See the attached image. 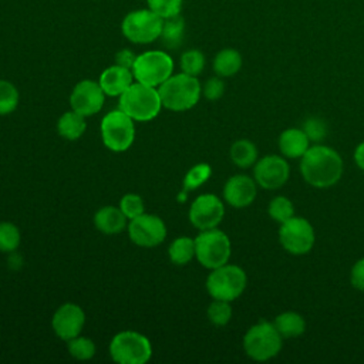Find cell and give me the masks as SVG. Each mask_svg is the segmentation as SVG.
Here are the masks:
<instances>
[{
  "instance_id": "5bb4252c",
  "label": "cell",
  "mask_w": 364,
  "mask_h": 364,
  "mask_svg": "<svg viewBox=\"0 0 364 364\" xmlns=\"http://www.w3.org/2000/svg\"><path fill=\"white\" fill-rule=\"evenodd\" d=\"M105 101V92L98 81L81 80L77 82L70 95L71 109L84 117H91L101 111Z\"/></svg>"
},
{
  "instance_id": "484cf974",
  "label": "cell",
  "mask_w": 364,
  "mask_h": 364,
  "mask_svg": "<svg viewBox=\"0 0 364 364\" xmlns=\"http://www.w3.org/2000/svg\"><path fill=\"white\" fill-rule=\"evenodd\" d=\"M230 159L239 168H249L257 161V148L249 139H237L230 146Z\"/></svg>"
},
{
  "instance_id": "3957f363",
  "label": "cell",
  "mask_w": 364,
  "mask_h": 364,
  "mask_svg": "<svg viewBox=\"0 0 364 364\" xmlns=\"http://www.w3.org/2000/svg\"><path fill=\"white\" fill-rule=\"evenodd\" d=\"M118 108L134 121H151L162 108L158 88L135 81L119 95Z\"/></svg>"
},
{
  "instance_id": "2e32d148",
  "label": "cell",
  "mask_w": 364,
  "mask_h": 364,
  "mask_svg": "<svg viewBox=\"0 0 364 364\" xmlns=\"http://www.w3.org/2000/svg\"><path fill=\"white\" fill-rule=\"evenodd\" d=\"M85 324V313L75 303L61 304L53 314L51 327L55 336L68 341L81 334Z\"/></svg>"
},
{
  "instance_id": "8fae6325",
  "label": "cell",
  "mask_w": 364,
  "mask_h": 364,
  "mask_svg": "<svg viewBox=\"0 0 364 364\" xmlns=\"http://www.w3.org/2000/svg\"><path fill=\"white\" fill-rule=\"evenodd\" d=\"M314 229L311 223L300 216H293L280 223L279 242L283 249L291 255H306L314 246Z\"/></svg>"
},
{
  "instance_id": "d6986e66",
  "label": "cell",
  "mask_w": 364,
  "mask_h": 364,
  "mask_svg": "<svg viewBox=\"0 0 364 364\" xmlns=\"http://www.w3.org/2000/svg\"><path fill=\"white\" fill-rule=\"evenodd\" d=\"M309 148L310 139L301 128H287L279 136V149L286 158H301Z\"/></svg>"
},
{
  "instance_id": "74e56055",
  "label": "cell",
  "mask_w": 364,
  "mask_h": 364,
  "mask_svg": "<svg viewBox=\"0 0 364 364\" xmlns=\"http://www.w3.org/2000/svg\"><path fill=\"white\" fill-rule=\"evenodd\" d=\"M350 282L354 289L364 291V257L358 259L351 267Z\"/></svg>"
},
{
  "instance_id": "f546056e",
  "label": "cell",
  "mask_w": 364,
  "mask_h": 364,
  "mask_svg": "<svg viewBox=\"0 0 364 364\" xmlns=\"http://www.w3.org/2000/svg\"><path fill=\"white\" fill-rule=\"evenodd\" d=\"M212 175V168L209 164L193 165L183 178V191L189 192L202 186Z\"/></svg>"
},
{
  "instance_id": "30bf717a",
  "label": "cell",
  "mask_w": 364,
  "mask_h": 364,
  "mask_svg": "<svg viewBox=\"0 0 364 364\" xmlns=\"http://www.w3.org/2000/svg\"><path fill=\"white\" fill-rule=\"evenodd\" d=\"M102 144L112 152H124L135 139L134 119L119 108L109 111L101 119Z\"/></svg>"
},
{
  "instance_id": "7c38bea8",
  "label": "cell",
  "mask_w": 364,
  "mask_h": 364,
  "mask_svg": "<svg viewBox=\"0 0 364 364\" xmlns=\"http://www.w3.org/2000/svg\"><path fill=\"white\" fill-rule=\"evenodd\" d=\"M127 230L131 242L141 247H155L166 237L165 222L159 216L145 212L131 219Z\"/></svg>"
},
{
  "instance_id": "836d02e7",
  "label": "cell",
  "mask_w": 364,
  "mask_h": 364,
  "mask_svg": "<svg viewBox=\"0 0 364 364\" xmlns=\"http://www.w3.org/2000/svg\"><path fill=\"white\" fill-rule=\"evenodd\" d=\"M183 0H146L148 9L162 18H169L181 14Z\"/></svg>"
},
{
  "instance_id": "5b68a950",
  "label": "cell",
  "mask_w": 364,
  "mask_h": 364,
  "mask_svg": "<svg viewBox=\"0 0 364 364\" xmlns=\"http://www.w3.org/2000/svg\"><path fill=\"white\" fill-rule=\"evenodd\" d=\"M247 276L245 270L236 264L225 263L212 269L206 277V290L212 299L233 301L246 289Z\"/></svg>"
},
{
  "instance_id": "e0dca14e",
  "label": "cell",
  "mask_w": 364,
  "mask_h": 364,
  "mask_svg": "<svg viewBox=\"0 0 364 364\" xmlns=\"http://www.w3.org/2000/svg\"><path fill=\"white\" fill-rule=\"evenodd\" d=\"M256 181L247 175H233L223 186V199L233 208H246L256 198Z\"/></svg>"
},
{
  "instance_id": "8992f818",
  "label": "cell",
  "mask_w": 364,
  "mask_h": 364,
  "mask_svg": "<svg viewBox=\"0 0 364 364\" xmlns=\"http://www.w3.org/2000/svg\"><path fill=\"white\" fill-rule=\"evenodd\" d=\"M230 253V240L228 235L218 228L200 230L195 237V257L209 270L228 263Z\"/></svg>"
},
{
  "instance_id": "ffe728a7",
  "label": "cell",
  "mask_w": 364,
  "mask_h": 364,
  "mask_svg": "<svg viewBox=\"0 0 364 364\" xmlns=\"http://www.w3.org/2000/svg\"><path fill=\"white\" fill-rule=\"evenodd\" d=\"M128 218L122 213L119 206L107 205L100 208L94 215V226L105 235H115L127 229Z\"/></svg>"
},
{
  "instance_id": "9c48e42d",
  "label": "cell",
  "mask_w": 364,
  "mask_h": 364,
  "mask_svg": "<svg viewBox=\"0 0 364 364\" xmlns=\"http://www.w3.org/2000/svg\"><path fill=\"white\" fill-rule=\"evenodd\" d=\"M173 60L162 50H148L136 55L132 67L135 81L158 88L172 75Z\"/></svg>"
},
{
  "instance_id": "f35d334b",
  "label": "cell",
  "mask_w": 364,
  "mask_h": 364,
  "mask_svg": "<svg viewBox=\"0 0 364 364\" xmlns=\"http://www.w3.org/2000/svg\"><path fill=\"white\" fill-rule=\"evenodd\" d=\"M135 60H136V54L129 48H122V50L117 51V54H115V64L122 65L129 70H132Z\"/></svg>"
},
{
  "instance_id": "ba28073f",
  "label": "cell",
  "mask_w": 364,
  "mask_h": 364,
  "mask_svg": "<svg viewBox=\"0 0 364 364\" xmlns=\"http://www.w3.org/2000/svg\"><path fill=\"white\" fill-rule=\"evenodd\" d=\"M164 18L151 9H138L125 14L121 23L124 37L134 44H149L159 38Z\"/></svg>"
},
{
  "instance_id": "9a60e30c",
  "label": "cell",
  "mask_w": 364,
  "mask_h": 364,
  "mask_svg": "<svg viewBox=\"0 0 364 364\" xmlns=\"http://www.w3.org/2000/svg\"><path fill=\"white\" fill-rule=\"evenodd\" d=\"M290 175V166L283 156L266 155L256 161L253 176L259 186L264 189L282 188Z\"/></svg>"
},
{
  "instance_id": "f1b7e54d",
  "label": "cell",
  "mask_w": 364,
  "mask_h": 364,
  "mask_svg": "<svg viewBox=\"0 0 364 364\" xmlns=\"http://www.w3.org/2000/svg\"><path fill=\"white\" fill-rule=\"evenodd\" d=\"M18 100L16 85L7 80H0V115L11 114L17 108Z\"/></svg>"
},
{
  "instance_id": "4dcf8cb0",
  "label": "cell",
  "mask_w": 364,
  "mask_h": 364,
  "mask_svg": "<svg viewBox=\"0 0 364 364\" xmlns=\"http://www.w3.org/2000/svg\"><path fill=\"white\" fill-rule=\"evenodd\" d=\"M206 316H208L209 321H210L213 326H218V327L226 326V324L230 321V318H232L230 301L213 299V301L208 306Z\"/></svg>"
},
{
  "instance_id": "e575fe53",
  "label": "cell",
  "mask_w": 364,
  "mask_h": 364,
  "mask_svg": "<svg viewBox=\"0 0 364 364\" xmlns=\"http://www.w3.org/2000/svg\"><path fill=\"white\" fill-rule=\"evenodd\" d=\"M119 209L131 220L145 212L144 199L136 193H125L119 200Z\"/></svg>"
},
{
  "instance_id": "ac0fdd59",
  "label": "cell",
  "mask_w": 364,
  "mask_h": 364,
  "mask_svg": "<svg viewBox=\"0 0 364 364\" xmlns=\"http://www.w3.org/2000/svg\"><path fill=\"white\" fill-rule=\"evenodd\" d=\"M134 80L132 70L114 64L101 73L98 82L105 95L119 97L134 82Z\"/></svg>"
},
{
  "instance_id": "d6a6232c",
  "label": "cell",
  "mask_w": 364,
  "mask_h": 364,
  "mask_svg": "<svg viewBox=\"0 0 364 364\" xmlns=\"http://www.w3.org/2000/svg\"><path fill=\"white\" fill-rule=\"evenodd\" d=\"M20 230L11 222H0V252H16L20 245Z\"/></svg>"
},
{
  "instance_id": "7402d4cb",
  "label": "cell",
  "mask_w": 364,
  "mask_h": 364,
  "mask_svg": "<svg viewBox=\"0 0 364 364\" xmlns=\"http://www.w3.org/2000/svg\"><path fill=\"white\" fill-rule=\"evenodd\" d=\"M242 54L235 48L220 50L212 63L213 71L219 77H232L242 68Z\"/></svg>"
},
{
  "instance_id": "4fadbf2b",
  "label": "cell",
  "mask_w": 364,
  "mask_h": 364,
  "mask_svg": "<svg viewBox=\"0 0 364 364\" xmlns=\"http://www.w3.org/2000/svg\"><path fill=\"white\" fill-rule=\"evenodd\" d=\"M225 215V205L213 193L199 195L189 206V222L199 230L218 228Z\"/></svg>"
},
{
  "instance_id": "52a82bcc",
  "label": "cell",
  "mask_w": 364,
  "mask_h": 364,
  "mask_svg": "<svg viewBox=\"0 0 364 364\" xmlns=\"http://www.w3.org/2000/svg\"><path fill=\"white\" fill-rule=\"evenodd\" d=\"M109 355L118 364H145L152 355V346L146 336L124 330L112 337Z\"/></svg>"
},
{
  "instance_id": "1f68e13d",
  "label": "cell",
  "mask_w": 364,
  "mask_h": 364,
  "mask_svg": "<svg viewBox=\"0 0 364 364\" xmlns=\"http://www.w3.org/2000/svg\"><path fill=\"white\" fill-rule=\"evenodd\" d=\"M267 212H269V216L273 220H276L279 223H283V222H286V220H289L290 218L294 216V206H293V202L289 198L276 196L270 200Z\"/></svg>"
},
{
  "instance_id": "d590c367",
  "label": "cell",
  "mask_w": 364,
  "mask_h": 364,
  "mask_svg": "<svg viewBox=\"0 0 364 364\" xmlns=\"http://www.w3.org/2000/svg\"><path fill=\"white\" fill-rule=\"evenodd\" d=\"M301 129L306 132L309 139L313 141V142L323 141L324 136L327 135V125H326V122L321 118H316V117L307 118L303 122V128Z\"/></svg>"
},
{
  "instance_id": "6da1fadb",
  "label": "cell",
  "mask_w": 364,
  "mask_h": 364,
  "mask_svg": "<svg viewBox=\"0 0 364 364\" xmlns=\"http://www.w3.org/2000/svg\"><path fill=\"white\" fill-rule=\"evenodd\" d=\"M303 179L314 188H330L343 175V159L337 151L326 145L310 146L300 158Z\"/></svg>"
},
{
  "instance_id": "83f0119b",
  "label": "cell",
  "mask_w": 364,
  "mask_h": 364,
  "mask_svg": "<svg viewBox=\"0 0 364 364\" xmlns=\"http://www.w3.org/2000/svg\"><path fill=\"white\" fill-rule=\"evenodd\" d=\"M205 63H206V60H205L203 53L196 48L186 50L185 53H182L181 60H179L182 73L193 75V77H198L203 71Z\"/></svg>"
},
{
  "instance_id": "44dd1931",
  "label": "cell",
  "mask_w": 364,
  "mask_h": 364,
  "mask_svg": "<svg viewBox=\"0 0 364 364\" xmlns=\"http://www.w3.org/2000/svg\"><path fill=\"white\" fill-rule=\"evenodd\" d=\"M87 129L85 117L71 109L64 112L57 121V132L60 136L68 141H75L82 136Z\"/></svg>"
},
{
  "instance_id": "4316f807",
  "label": "cell",
  "mask_w": 364,
  "mask_h": 364,
  "mask_svg": "<svg viewBox=\"0 0 364 364\" xmlns=\"http://www.w3.org/2000/svg\"><path fill=\"white\" fill-rule=\"evenodd\" d=\"M67 348L71 357L81 361L91 360L95 355V350H97L95 343L90 337H82V336H77L68 340Z\"/></svg>"
},
{
  "instance_id": "277c9868",
  "label": "cell",
  "mask_w": 364,
  "mask_h": 364,
  "mask_svg": "<svg viewBox=\"0 0 364 364\" xmlns=\"http://www.w3.org/2000/svg\"><path fill=\"white\" fill-rule=\"evenodd\" d=\"M283 346V337L274 324L260 320L253 324L243 337V348L247 357L255 361H267L279 354Z\"/></svg>"
},
{
  "instance_id": "ab89813d",
  "label": "cell",
  "mask_w": 364,
  "mask_h": 364,
  "mask_svg": "<svg viewBox=\"0 0 364 364\" xmlns=\"http://www.w3.org/2000/svg\"><path fill=\"white\" fill-rule=\"evenodd\" d=\"M354 161L360 169L364 171V141L354 149Z\"/></svg>"
},
{
  "instance_id": "8d00e7d4",
  "label": "cell",
  "mask_w": 364,
  "mask_h": 364,
  "mask_svg": "<svg viewBox=\"0 0 364 364\" xmlns=\"http://www.w3.org/2000/svg\"><path fill=\"white\" fill-rule=\"evenodd\" d=\"M225 92V82L222 81V77H212L206 80V82L202 87V94L209 101L219 100Z\"/></svg>"
},
{
  "instance_id": "603a6c76",
  "label": "cell",
  "mask_w": 364,
  "mask_h": 364,
  "mask_svg": "<svg viewBox=\"0 0 364 364\" xmlns=\"http://www.w3.org/2000/svg\"><path fill=\"white\" fill-rule=\"evenodd\" d=\"M276 330L283 338L299 337L306 330V320L301 314L296 311H284L280 313L273 321Z\"/></svg>"
},
{
  "instance_id": "d4e9b609",
  "label": "cell",
  "mask_w": 364,
  "mask_h": 364,
  "mask_svg": "<svg viewBox=\"0 0 364 364\" xmlns=\"http://www.w3.org/2000/svg\"><path fill=\"white\" fill-rule=\"evenodd\" d=\"M169 260L176 266L188 264L195 257V239L179 236L173 239L168 247Z\"/></svg>"
},
{
  "instance_id": "7a4b0ae2",
  "label": "cell",
  "mask_w": 364,
  "mask_h": 364,
  "mask_svg": "<svg viewBox=\"0 0 364 364\" xmlns=\"http://www.w3.org/2000/svg\"><path fill=\"white\" fill-rule=\"evenodd\" d=\"M158 92L161 97L162 107L166 109L181 112L193 108L202 95V85L193 75L179 73L172 74L159 87Z\"/></svg>"
},
{
  "instance_id": "cb8c5ba5",
  "label": "cell",
  "mask_w": 364,
  "mask_h": 364,
  "mask_svg": "<svg viewBox=\"0 0 364 364\" xmlns=\"http://www.w3.org/2000/svg\"><path fill=\"white\" fill-rule=\"evenodd\" d=\"M185 36V18L178 14L169 18H164L162 31H161V41L166 48H178L182 44Z\"/></svg>"
}]
</instances>
